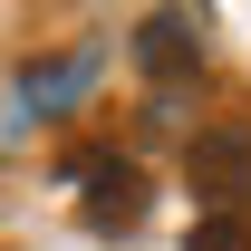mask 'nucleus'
Wrapping results in <instances>:
<instances>
[{"mask_svg": "<svg viewBox=\"0 0 251 251\" xmlns=\"http://www.w3.org/2000/svg\"><path fill=\"white\" fill-rule=\"evenodd\" d=\"M184 184L213 203V222H242L251 213V126H203L184 145Z\"/></svg>", "mask_w": 251, "mask_h": 251, "instance_id": "f257e3e1", "label": "nucleus"}, {"mask_svg": "<svg viewBox=\"0 0 251 251\" xmlns=\"http://www.w3.org/2000/svg\"><path fill=\"white\" fill-rule=\"evenodd\" d=\"M193 251H251V222H203Z\"/></svg>", "mask_w": 251, "mask_h": 251, "instance_id": "20e7f679", "label": "nucleus"}, {"mask_svg": "<svg viewBox=\"0 0 251 251\" xmlns=\"http://www.w3.org/2000/svg\"><path fill=\"white\" fill-rule=\"evenodd\" d=\"M68 174L87 184V203H77L87 232H135V222H145V174L126 155H68Z\"/></svg>", "mask_w": 251, "mask_h": 251, "instance_id": "f03ea898", "label": "nucleus"}, {"mask_svg": "<svg viewBox=\"0 0 251 251\" xmlns=\"http://www.w3.org/2000/svg\"><path fill=\"white\" fill-rule=\"evenodd\" d=\"M145 68H155V77L193 68V29H184V20H145Z\"/></svg>", "mask_w": 251, "mask_h": 251, "instance_id": "7ed1b4c3", "label": "nucleus"}]
</instances>
